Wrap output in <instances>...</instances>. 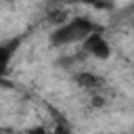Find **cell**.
I'll return each instance as SVG.
<instances>
[{"label": "cell", "instance_id": "6da1fadb", "mask_svg": "<svg viewBox=\"0 0 134 134\" xmlns=\"http://www.w3.org/2000/svg\"><path fill=\"white\" fill-rule=\"evenodd\" d=\"M90 34H94V25L84 17H73L71 21H67L59 29H54V34L50 36V42L54 46H65V44H73L80 40L84 42Z\"/></svg>", "mask_w": 134, "mask_h": 134}, {"label": "cell", "instance_id": "7a4b0ae2", "mask_svg": "<svg viewBox=\"0 0 134 134\" xmlns=\"http://www.w3.org/2000/svg\"><path fill=\"white\" fill-rule=\"evenodd\" d=\"M84 48H86V52H90L92 57H96V59H107L109 54H111V48H109V44H107V40L100 36V34H90L86 40H84Z\"/></svg>", "mask_w": 134, "mask_h": 134}, {"label": "cell", "instance_id": "277c9868", "mask_svg": "<svg viewBox=\"0 0 134 134\" xmlns=\"http://www.w3.org/2000/svg\"><path fill=\"white\" fill-rule=\"evenodd\" d=\"M13 48H15V42L8 44V46H0V73L6 71L8 61H10V57H13Z\"/></svg>", "mask_w": 134, "mask_h": 134}, {"label": "cell", "instance_id": "3957f363", "mask_svg": "<svg viewBox=\"0 0 134 134\" xmlns=\"http://www.w3.org/2000/svg\"><path fill=\"white\" fill-rule=\"evenodd\" d=\"M77 82H80L82 86H86V88H96V86H100V84H103L98 75H94V73H88V71L80 73V75H77Z\"/></svg>", "mask_w": 134, "mask_h": 134}]
</instances>
